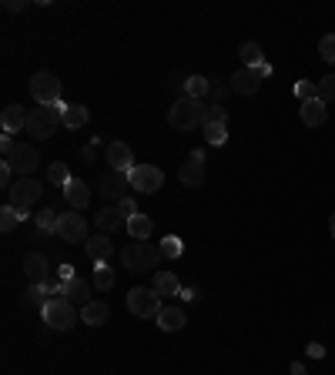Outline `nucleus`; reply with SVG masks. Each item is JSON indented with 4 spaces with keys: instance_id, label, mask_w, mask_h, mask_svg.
I'll list each match as a JSON object with an SVG mask.
<instances>
[{
    "instance_id": "obj_38",
    "label": "nucleus",
    "mask_w": 335,
    "mask_h": 375,
    "mask_svg": "<svg viewBox=\"0 0 335 375\" xmlns=\"http://www.w3.org/2000/svg\"><path fill=\"white\" fill-rule=\"evenodd\" d=\"M232 91V84H218V81H211V88H208V94H211V101H215V107H221V97ZM211 107V104H208Z\"/></svg>"
},
{
    "instance_id": "obj_26",
    "label": "nucleus",
    "mask_w": 335,
    "mask_h": 375,
    "mask_svg": "<svg viewBox=\"0 0 335 375\" xmlns=\"http://www.w3.org/2000/svg\"><path fill=\"white\" fill-rule=\"evenodd\" d=\"M208 88H211V81H208L205 74H192V78L184 81V97L201 101V97H208Z\"/></svg>"
},
{
    "instance_id": "obj_42",
    "label": "nucleus",
    "mask_w": 335,
    "mask_h": 375,
    "mask_svg": "<svg viewBox=\"0 0 335 375\" xmlns=\"http://www.w3.org/2000/svg\"><path fill=\"white\" fill-rule=\"evenodd\" d=\"M11 184H13V171H11V165H0V188H4V191H11Z\"/></svg>"
},
{
    "instance_id": "obj_31",
    "label": "nucleus",
    "mask_w": 335,
    "mask_h": 375,
    "mask_svg": "<svg viewBox=\"0 0 335 375\" xmlns=\"http://www.w3.org/2000/svg\"><path fill=\"white\" fill-rule=\"evenodd\" d=\"M24 305L27 309H44L47 305V285H30L24 292Z\"/></svg>"
},
{
    "instance_id": "obj_35",
    "label": "nucleus",
    "mask_w": 335,
    "mask_h": 375,
    "mask_svg": "<svg viewBox=\"0 0 335 375\" xmlns=\"http://www.w3.org/2000/svg\"><path fill=\"white\" fill-rule=\"evenodd\" d=\"M208 144H225L228 141V124H205Z\"/></svg>"
},
{
    "instance_id": "obj_25",
    "label": "nucleus",
    "mask_w": 335,
    "mask_h": 375,
    "mask_svg": "<svg viewBox=\"0 0 335 375\" xmlns=\"http://www.w3.org/2000/svg\"><path fill=\"white\" fill-rule=\"evenodd\" d=\"M128 234L134 242H148V238H151V218L138 211L134 218H128Z\"/></svg>"
},
{
    "instance_id": "obj_12",
    "label": "nucleus",
    "mask_w": 335,
    "mask_h": 375,
    "mask_svg": "<svg viewBox=\"0 0 335 375\" xmlns=\"http://www.w3.org/2000/svg\"><path fill=\"white\" fill-rule=\"evenodd\" d=\"M24 275L30 285H47L51 282V265H47V258L40 255V251H27L24 255Z\"/></svg>"
},
{
    "instance_id": "obj_47",
    "label": "nucleus",
    "mask_w": 335,
    "mask_h": 375,
    "mask_svg": "<svg viewBox=\"0 0 335 375\" xmlns=\"http://www.w3.org/2000/svg\"><path fill=\"white\" fill-rule=\"evenodd\" d=\"M292 375H309V372H305V365L302 362H292Z\"/></svg>"
},
{
    "instance_id": "obj_11",
    "label": "nucleus",
    "mask_w": 335,
    "mask_h": 375,
    "mask_svg": "<svg viewBox=\"0 0 335 375\" xmlns=\"http://www.w3.org/2000/svg\"><path fill=\"white\" fill-rule=\"evenodd\" d=\"M57 238L61 242H67V245H74V242H88V221H84V215H78V211H67V215H61V221H57Z\"/></svg>"
},
{
    "instance_id": "obj_16",
    "label": "nucleus",
    "mask_w": 335,
    "mask_h": 375,
    "mask_svg": "<svg viewBox=\"0 0 335 375\" xmlns=\"http://www.w3.org/2000/svg\"><path fill=\"white\" fill-rule=\"evenodd\" d=\"M27 111L20 107V104H7L4 111H0V128H4V134H20V131H27Z\"/></svg>"
},
{
    "instance_id": "obj_2",
    "label": "nucleus",
    "mask_w": 335,
    "mask_h": 375,
    "mask_svg": "<svg viewBox=\"0 0 335 375\" xmlns=\"http://www.w3.org/2000/svg\"><path fill=\"white\" fill-rule=\"evenodd\" d=\"M161 245H151V242H134L121 251V265L128 268V272H155L158 265H161Z\"/></svg>"
},
{
    "instance_id": "obj_24",
    "label": "nucleus",
    "mask_w": 335,
    "mask_h": 375,
    "mask_svg": "<svg viewBox=\"0 0 335 375\" xmlns=\"http://www.w3.org/2000/svg\"><path fill=\"white\" fill-rule=\"evenodd\" d=\"M107 319H111V311H107L104 302H88V305L81 309V322L84 325H104Z\"/></svg>"
},
{
    "instance_id": "obj_37",
    "label": "nucleus",
    "mask_w": 335,
    "mask_h": 375,
    "mask_svg": "<svg viewBox=\"0 0 335 375\" xmlns=\"http://www.w3.org/2000/svg\"><path fill=\"white\" fill-rule=\"evenodd\" d=\"M319 54H322V61L335 64V34H325V37L319 40Z\"/></svg>"
},
{
    "instance_id": "obj_44",
    "label": "nucleus",
    "mask_w": 335,
    "mask_h": 375,
    "mask_svg": "<svg viewBox=\"0 0 335 375\" xmlns=\"http://www.w3.org/2000/svg\"><path fill=\"white\" fill-rule=\"evenodd\" d=\"M57 278H61V282H71V278H78V275H74V265H61V268H57Z\"/></svg>"
},
{
    "instance_id": "obj_4",
    "label": "nucleus",
    "mask_w": 335,
    "mask_h": 375,
    "mask_svg": "<svg viewBox=\"0 0 335 375\" xmlns=\"http://www.w3.org/2000/svg\"><path fill=\"white\" fill-rule=\"evenodd\" d=\"M161 295H158L155 288H148V285H138V288H131L128 292V311L134 319H158L161 315Z\"/></svg>"
},
{
    "instance_id": "obj_6",
    "label": "nucleus",
    "mask_w": 335,
    "mask_h": 375,
    "mask_svg": "<svg viewBox=\"0 0 335 375\" xmlns=\"http://www.w3.org/2000/svg\"><path fill=\"white\" fill-rule=\"evenodd\" d=\"M128 181L134 191L141 194H155L165 188V171L158 168V165H134V168L128 171Z\"/></svg>"
},
{
    "instance_id": "obj_19",
    "label": "nucleus",
    "mask_w": 335,
    "mask_h": 375,
    "mask_svg": "<svg viewBox=\"0 0 335 375\" xmlns=\"http://www.w3.org/2000/svg\"><path fill=\"white\" fill-rule=\"evenodd\" d=\"M84 251H88L94 261H107L111 255H114V242H111V234H94V238H88L84 242Z\"/></svg>"
},
{
    "instance_id": "obj_34",
    "label": "nucleus",
    "mask_w": 335,
    "mask_h": 375,
    "mask_svg": "<svg viewBox=\"0 0 335 375\" xmlns=\"http://www.w3.org/2000/svg\"><path fill=\"white\" fill-rule=\"evenodd\" d=\"M181 251H184V242H181L178 234H165L161 238V255L165 258H181Z\"/></svg>"
},
{
    "instance_id": "obj_27",
    "label": "nucleus",
    "mask_w": 335,
    "mask_h": 375,
    "mask_svg": "<svg viewBox=\"0 0 335 375\" xmlns=\"http://www.w3.org/2000/svg\"><path fill=\"white\" fill-rule=\"evenodd\" d=\"M88 107L84 104H67V111H64V128H71V131H78V128H84L88 124Z\"/></svg>"
},
{
    "instance_id": "obj_15",
    "label": "nucleus",
    "mask_w": 335,
    "mask_h": 375,
    "mask_svg": "<svg viewBox=\"0 0 335 375\" xmlns=\"http://www.w3.org/2000/svg\"><path fill=\"white\" fill-rule=\"evenodd\" d=\"M128 171H111V174H104L101 178V194L104 198H111V201H121V198H128Z\"/></svg>"
},
{
    "instance_id": "obj_45",
    "label": "nucleus",
    "mask_w": 335,
    "mask_h": 375,
    "mask_svg": "<svg viewBox=\"0 0 335 375\" xmlns=\"http://www.w3.org/2000/svg\"><path fill=\"white\" fill-rule=\"evenodd\" d=\"M4 7H7L11 13H17V11H24V7H27V0H7Z\"/></svg>"
},
{
    "instance_id": "obj_40",
    "label": "nucleus",
    "mask_w": 335,
    "mask_h": 375,
    "mask_svg": "<svg viewBox=\"0 0 335 375\" xmlns=\"http://www.w3.org/2000/svg\"><path fill=\"white\" fill-rule=\"evenodd\" d=\"M295 97L302 104L312 101V97H315V84H312V81H298V84H295Z\"/></svg>"
},
{
    "instance_id": "obj_3",
    "label": "nucleus",
    "mask_w": 335,
    "mask_h": 375,
    "mask_svg": "<svg viewBox=\"0 0 335 375\" xmlns=\"http://www.w3.org/2000/svg\"><path fill=\"white\" fill-rule=\"evenodd\" d=\"M205 114H208L205 101L181 97V101L168 111V124H171L175 131H194V128H205Z\"/></svg>"
},
{
    "instance_id": "obj_9",
    "label": "nucleus",
    "mask_w": 335,
    "mask_h": 375,
    "mask_svg": "<svg viewBox=\"0 0 335 375\" xmlns=\"http://www.w3.org/2000/svg\"><path fill=\"white\" fill-rule=\"evenodd\" d=\"M4 165H11V171L17 178H30V171L40 165V155L37 148H30V144H17L11 155L4 157Z\"/></svg>"
},
{
    "instance_id": "obj_41",
    "label": "nucleus",
    "mask_w": 335,
    "mask_h": 375,
    "mask_svg": "<svg viewBox=\"0 0 335 375\" xmlns=\"http://www.w3.org/2000/svg\"><path fill=\"white\" fill-rule=\"evenodd\" d=\"M117 211H121L124 218H134V215H138V205H134L131 198H121V201H117Z\"/></svg>"
},
{
    "instance_id": "obj_13",
    "label": "nucleus",
    "mask_w": 335,
    "mask_h": 375,
    "mask_svg": "<svg viewBox=\"0 0 335 375\" xmlns=\"http://www.w3.org/2000/svg\"><path fill=\"white\" fill-rule=\"evenodd\" d=\"M261 74H258V67H242V71H235L232 78V91L242 94V97H252V94L261 91Z\"/></svg>"
},
{
    "instance_id": "obj_5",
    "label": "nucleus",
    "mask_w": 335,
    "mask_h": 375,
    "mask_svg": "<svg viewBox=\"0 0 335 375\" xmlns=\"http://www.w3.org/2000/svg\"><path fill=\"white\" fill-rule=\"evenodd\" d=\"M40 315H44L47 328H54V332H67V328H74V305H71L67 298H61V295L47 298V305L40 309Z\"/></svg>"
},
{
    "instance_id": "obj_18",
    "label": "nucleus",
    "mask_w": 335,
    "mask_h": 375,
    "mask_svg": "<svg viewBox=\"0 0 335 375\" xmlns=\"http://www.w3.org/2000/svg\"><path fill=\"white\" fill-rule=\"evenodd\" d=\"M64 201L71 205V211H81V208L90 205V188L81 178H71V184L64 188Z\"/></svg>"
},
{
    "instance_id": "obj_17",
    "label": "nucleus",
    "mask_w": 335,
    "mask_h": 375,
    "mask_svg": "<svg viewBox=\"0 0 335 375\" xmlns=\"http://www.w3.org/2000/svg\"><path fill=\"white\" fill-rule=\"evenodd\" d=\"M94 225H98L101 234H114V232H121V228H128V218H124L117 208H101V211L94 215Z\"/></svg>"
},
{
    "instance_id": "obj_21",
    "label": "nucleus",
    "mask_w": 335,
    "mask_h": 375,
    "mask_svg": "<svg viewBox=\"0 0 335 375\" xmlns=\"http://www.w3.org/2000/svg\"><path fill=\"white\" fill-rule=\"evenodd\" d=\"M298 114H302V121H305L309 128H319V124H325V117H329V107H325L319 97H312V101H305L298 107Z\"/></svg>"
},
{
    "instance_id": "obj_36",
    "label": "nucleus",
    "mask_w": 335,
    "mask_h": 375,
    "mask_svg": "<svg viewBox=\"0 0 335 375\" xmlns=\"http://www.w3.org/2000/svg\"><path fill=\"white\" fill-rule=\"evenodd\" d=\"M47 178H51L54 184H61V188H67V184H71V174H67V165H64V161H57V165H51V171H47Z\"/></svg>"
},
{
    "instance_id": "obj_14",
    "label": "nucleus",
    "mask_w": 335,
    "mask_h": 375,
    "mask_svg": "<svg viewBox=\"0 0 335 375\" xmlns=\"http://www.w3.org/2000/svg\"><path fill=\"white\" fill-rule=\"evenodd\" d=\"M104 161H107V168L111 171H131L134 168V155H131V148L124 141H111L104 148Z\"/></svg>"
},
{
    "instance_id": "obj_8",
    "label": "nucleus",
    "mask_w": 335,
    "mask_h": 375,
    "mask_svg": "<svg viewBox=\"0 0 335 375\" xmlns=\"http://www.w3.org/2000/svg\"><path fill=\"white\" fill-rule=\"evenodd\" d=\"M178 181L184 184V188H201V184H205V151H201V148H194L192 155L181 161Z\"/></svg>"
},
{
    "instance_id": "obj_32",
    "label": "nucleus",
    "mask_w": 335,
    "mask_h": 375,
    "mask_svg": "<svg viewBox=\"0 0 335 375\" xmlns=\"http://www.w3.org/2000/svg\"><path fill=\"white\" fill-rule=\"evenodd\" d=\"M315 97L322 104H332L335 101V74H329V78L315 81Z\"/></svg>"
},
{
    "instance_id": "obj_22",
    "label": "nucleus",
    "mask_w": 335,
    "mask_h": 375,
    "mask_svg": "<svg viewBox=\"0 0 335 375\" xmlns=\"http://www.w3.org/2000/svg\"><path fill=\"white\" fill-rule=\"evenodd\" d=\"M158 328H161V332H181V328H184V311L175 309V305L161 309V315H158Z\"/></svg>"
},
{
    "instance_id": "obj_43",
    "label": "nucleus",
    "mask_w": 335,
    "mask_h": 375,
    "mask_svg": "<svg viewBox=\"0 0 335 375\" xmlns=\"http://www.w3.org/2000/svg\"><path fill=\"white\" fill-rule=\"evenodd\" d=\"M98 148H101V141H90L88 148L81 151V157H84V161H94V157H98Z\"/></svg>"
},
{
    "instance_id": "obj_48",
    "label": "nucleus",
    "mask_w": 335,
    "mask_h": 375,
    "mask_svg": "<svg viewBox=\"0 0 335 375\" xmlns=\"http://www.w3.org/2000/svg\"><path fill=\"white\" fill-rule=\"evenodd\" d=\"M329 232H332V238H335V211H332V218H329Z\"/></svg>"
},
{
    "instance_id": "obj_20",
    "label": "nucleus",
    "mask_w": 335,
    "mask_h": 375,
    "mask_svg": "<svg viewBox=\"0 0 335 375\" xmlns=\"http://www.w3.org/2000/svg\"><path fill=\"white\" fill-rule=\"evenodd\" d=\"M61 298H67L71 305H88V302H94L90 298V285L88 282H81V278H71V282H64V292H61Z\"/></svg>"
},
{
    "instance_id": "obj_23",
    "label": "nucleus",
    "mask_w": 335,
    "mask_h": 375,
    "mask_svg": "<svg viewBox=\"0 0 335 375\" xmlns=\"http://www.w3.org/2000/svg\"><path fill=\"white\" fill-rule=\"evenodd\" d=\"M155 288L158 295H181V278L175 272H155Z\"/></svg>"
},
{
    "instance_id": "obj_39",
    "label": "nucleus",
    "mask_w": 335,
    "mask_h": 375,
    "mask_svg": "<svg viewBox=\"0 0 335 375\" xmlns=\"http://www.w3.org/2000/svg\"><path fill=\"white\" fill-rule=\"evenodd\" d=\"M205 124H228V111L225 107H208V114H205Z\"/></svg>"
},
{
    "instance_id": "obj_30",
    "label": "nucleus",
    "mask_w": 335,
    "mask_h": 375,
    "mask_svg": "<svg viewBox=\"0 0 335 375\" xmlns=\"http://www.w3.org/2000/svg\"><path fill=\"white\" fill-rule=\"evenodd\" d=\"M20 218H24V211L13 205H4L0 208V232H13L17 225H20Z\"/></svg>"
},
{
    "instance_id": "obj_33",
    "label": "nucleus",
    "mask_w": 335,
    "mask_h": 375,
    "mask_svg": "<svg viewBox=\"0 0 335 375\" xmlns=\"http://www.w3.org/2000/svg\"><path fill=\"white\" fill-rule=\"evenodd\" d=\"M242 61H245V67H261V64H265V57H261V47H258L255 40L242 44Z\"/></svg>"
},
{
    "instance_id": "obj_10",
    "label": "nucleus",
    "mask_w": 335,
    "mask_h": 375,
    "mask_svg": "<svg viewBox=\"0 0 335 375\" xmlns=\"http://www.w3.org/2000/svg\"><path fill=\"white\" fill-rule=\"evenodd\" d=\"M30 94H34V101L44 107V104H57L61 101V81L47 74V71H40L30 78Z\"/></svg>"
},
{
    "instance_id": "obj_29",
    "label": "nucleus",
    "mask_w": 335,
    "mask_h": 375,
    "mask_svg": "<svg viewBox=\"0 0 335 375\" xmlns=\"http://www.w3.org/2000/svg\"><path fill=\"white\" fill-rule=\"evenodd\" d=\"M94 288H101V292L114 288V272L107 268V261H94Z\"/></svg>"
},
{
    "instance_id": "obj_7",
    "label": "nucleus",
    "mask_w": 335,
    "mask_h": 375,
    "mask_svg": "<svg viewBox=\"0 0 335 375\" xmlns=\"http://www.w3.org/2000/svg\"><path fill=\"white\" fill-rule=\"evenodd\" d=\"M40 194H44V184L40 181H34V178H17V181L11 184V191H7V205L27 211L30 205L40 201Z\"/></svg>"
},
{
    "instance_id": "obj_28",
    "label": "nucleus",
    "mask_w": 335,
    "mask_h": 375,
    "mask_svg": "<svg viewBox=\"0 0 335 375\" xmlns=\"http://www.w3.org/2000/svg\"><path fill=\"white\" fill-rule=\"evenodd\" d=\"M57 221H61V215L54 211V208H44V211H37L34 215V225H37V232H44V234H57Z\"/></svg>"
},
{
    "instance_id": "obj_46",
    "label": "nucleus",
    "mask_w": 335,
    "mask_h": 375,
    "mask_svg": "<svg viewBox=\"0 0 335 375\" xmlns=\"http://www.w3.org/2000/svg\"><path fill=\"white\" fill-rule=\"evenodd\" d=\"M305 352H309L312 359H322V355H325V349H322V345H319V342H312V345H309V349H305Z\"/></svg>"
},
{
    "instance_id": "obj_1",
    "label": "nucleus",
    "mask_w": 335,
    "mask_h": 375,
    "mask_svg": "<svg viewBox=\"0 0 335 375\" xmlns=\"http://www.w3.org/2000/svg\"><path fill=\"white\" fill-rule=\"evenodd\" d=\"M64 111H67L64 101L34 107V111H30V117H27V134H34L37 141H47L54 131H57V124H64Z\"/></svg>"
}]
</instances>
